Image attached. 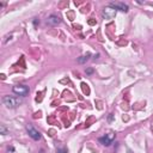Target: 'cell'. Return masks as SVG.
Wrapping results in <instances>:
<instances>
[{
    "instance_id": "6",
    "label": "cell",
    "mask_w": 153,
    "mask_h": 153,
    "mask_svg": "<svg viewBox=\"0 0 153 153\" xmlns=\"http://www.w3.org/2000/svg\"><path fill=\"white\" fill-rule=\"evenodd\" d=\"M111 7H114L116 11H122V12H128V5H126L125 3H111L110 4Z\"/></svg>"
},
{
    "instance_id": "1",
    "label": "cell",
    "mask_w": 153,
    "mask_h": 153,
    "mask_svg": "<svg viewBox=\"0 0 153 153\" xmlns=\"http://www.w3.org/2000/svg\"><path fill=\"white\" fill-rule=\"evenodd\" d=\"M1 100H3V104L10 109L18 108L20 104H22V99L19 97H13V96H4Z\"/></svg>"
},
{
    "instance_id": "7",
    "label": "cell",
    "mask_w": 153,
    "mask_h": 153,
    "mask_svg": "<svg viewBox=\"0 0 153 153\" xmlns=\"http://www.w3.org/2000/svg\"><path fill=\"white\" fill-rule=\"evenodd\" d=\"M60 23V18L56 16V15H52L47 18V24L48 25H52V26H55Z\"/></svg>"
},
{
    "instance_id": "2",
    "label": "cell",
    "mask_w": 153,
    "mask_h": 153,
    "mask_svg": "<svg viewBox=\"0 0 153 153\" xmlns=\"http://www.w3.org/2000/svg\"><path fill=\"white\" fill-rule=\"evenodd\" d=\"M12 91H13V93H16L17 96L25 97L29 93V87L26 85H16V86L12 87Z\"/></svg>"
},
{
    "instance_id": "5",
    "label": "cell",
    "mask_w": 153,
    "mask_h": 153,
    "mask_svg": "<svg viewBox=\"0 0 153 153\" xmlns=\"http://www.w3.org/2000/svg\"><path fill=\"white\" fill-rule=\"evenodd\" d=\"M114 139H115V134H114V133H109V134H105V136H103V138H99V141H100L103 145L109 146L111 142H113Z\"/></svg>"
},
{
    "instance_id": "4",
    "label": "cell",
    "mask_w": 153,
    "mask_h": 153,
    "mask_svg": "<svg viewBox=\"0 0 153 153\" xmlns=\"http://www.w3.org/2000/svg\"><path fill=\"white\" fill-rule=\"evenodd\" d=\"M115 16H116V10L114 7H111L110 5L103 10V17L105 19H113Z\"/></svg>"
},
{
    "instance_id": "10",
    "label": "cell",
    "mask_w": 153,
    "mask_h": 153,
    "mask_svg": "<svg viewBox=\"0 0 153 153\" xmlns=\"http://www.w3.org/2000/svg\"><path fill=\"white\" fill-rule=\"evenodd\" d=\"M56 153H67V150H65V148L64 150H59Z\"/></svg>"
},
{
    "instance_id": "3",
    "label": "cell",
    "mask_w": 153,
    "mask_h": 153,
    "mask_svg": "<svg viewBox=\"0 0 153 153\" xmlns=\"http://www.w3.org/2000/svg\"><path fill=\"white\" fill-rule=\"evenodd\" d=\"M26 132H28L29 136H30V138H33L34 140L38 141V140L41 139V133H39V132H38L34 126L28 125V126H26Z\"/></svg>"
},
{
    "instance_id": "11",
    "label": "cell",
    "mask_w": 153,
    "mask_h": 153,
    "mask_svg": "<svg viewBox=\"0 0 153 153\" xmlns=\"http://www.w3.org/2000/svg\"><path fill=\"white\" fill-rule=\"evenodd\" d=\"M86 73H89V74H91V73H92V69H87V71H86Z\"/></svg>"
},
{
    "instance_id": "9",
    "label": "cell",
    "mask_w": 153,
    "mask_h": 153,
    "mask_svg": "<svg viewBox=\"0 0 153 153\" xmlns=\"http://www.w3.org/2000/svg\"><path fill=\"white\" fill-rule=\"evenodd\" d=\"M1 134H3V135L6 134V128H5V126H1Z\"/></svg>"
},
{
    "instance_id": "8",
    "label": "cell",
    "mask_w": 153,
    "mask_h": 153,
    "mask_svg": "<svg viewBox=\"0 0 153 153\" xmlns=\"http://www.w3.org/2000/svg\"><path fill=\"white\" fill-rule=\"evenodd\" d=\"M90 56H91V54H90V53H86L85 55L80 56V57L78 59V62H79V64H85L86 61H89V60H90Z\"/></svg>"
}]
</instances>
